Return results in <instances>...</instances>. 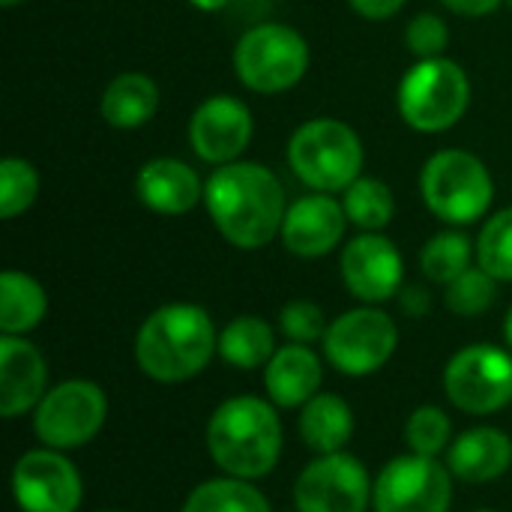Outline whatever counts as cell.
Segmentation results:
<instances>
[{"label": "cell", "mask_w": 512, "mask_h": 512, "mask_svg": "<svg viewBox=\"0 0 512 512\" xmlns=\"http://www.w3.org/2000/svg\"><path fill=\"white\" fill-rule=\"evenodd\" d=\"M204 204L216 231L237 249L267 246L288 213L279 177L258 162L219 165L204 186Z\"/></svg>", "instance_id": "1"}, {"label": "cell", "mask_w": 512, "mask_h": 512, "mask_svg": "<svg viewBox=\"0 0 512 512\" xmlns=\"http://www.w3.org/2000/svg\"><path fill=\"white\" fill-rule=\"evenodd\" d=\"M132 354L144 378L156 384H186L219 354V333L207 309L168 303L141 321Z\"/></svg>", "instance_id": "2"}, {"label": "cell", "mask_w": 512, "mask_h": 512, "mask_svg": "<svg viewBox=\"0 0 512 512\" xmlns=\"http://www.w3.org/2000/svg\"><path fill=\"white\" fill-rule=\"evenodd\" d=\"M204 444L213 465L240 480H264L282 459V420L270 399L231 396L216 405L207 420Z\"/></svg>", "instance_id": "3"}, {"label": "cell", "mask_w": 512, "mask_h": 512, "mask_svg": "<svg viewBox=\"0 0 512 512\" xmlns=\"http://www.w3.org/2000/svg\"><path fill=\"white\" fill-rule=\"evenodd\" d=\"M294 174L315 192H345L363 168L360 135L333 117L303 123L288 144Z\"/></svg>", "instance_id": "4"}, {"label": "cell", "mask_w": 512, "mask_h": 512, "mask_svg": "<svg viewBox=\"0 0 512 512\" xmlns=\"http://www.w3.org/2000/svg\"><path fill=\"white\" fill-rule=\"evenodd\" d=\"M420 195L438 219L450 225H471L492 207L495 183L483 159L474 153L441 150L423 165Z\"/></svg>", "instance_id": "5"}, {"label": "cell", "mask_w": 512, "mask_h": 512, "mask_svg": "<svg viewBox=\"0 0 512 512\" xmlns=\"http://www.w3.org/2000/svg\"><path fill=\"white\" fill-rule=\"evenodd\" d=\"M399 114L417 132L453 129L471 102L465 69L447 57L417 60L399 81Z\"/></svg>", "instance_id": "6"}, {"label": "cell", "mask_w": 512, "mask_h": 512, "mask_svg": "<svg viewBox=\"0 0 512 512\" xmlns=\"http://www.w3.org/2000/svg\"><path fill=\"white\" fill-rule=\"evenodd\" d=\"M108 420V396L96 381L72 378L51 387L33 411V435L51 450L87 447Z\"/></svg>", "instance_id": "7"}, {"label": "cell", "mask_w": 512, "mask_h": 512, "mask_svg": "<svg viewBox=\"0 0 512 512\" xmlns=\"http://www.w3.org/2000/svg\"><path fill=\"white\" fill-rule=\"evenodd\" d=\"M444 396L462 414L489 417L512 402V351L477 342L456 351L444 366Z\"/></svg>", "instance_id": "8"}, {"label": "cell", "mask_w": 512, "mask_h": 512, "mask_svg": "<svg viewBox=\"0 0 512 512\" xmlns=\"http://www.w3.org/2000/svg\"><path fill=\"white\" fill-rule=\"evenodd\" d=\"M321 345L336 372L345 378H369L393 360L399 348V327L384 309L357 306L330 321Z\"/></svg>", "instance_id": "9"}, {"label": "cell", "mask_w": 512, "mask_h": 512, "mask_svg": "<svg viewBox=\"0 0 512 512\" xmlns=\"http://www.w3.org/2000/svg\"><path fill=\"white\" fill-rule=\"evenodd\" d=\"M309 69V45L288 24H258L234 48V72L255 93L291 90Z\"/></svg>", "instance_id": "10"}, {"label": "cell", "mask_w": 512, "mask_h": 512, "mask_svg": "<svg viewBox=\"0 0 512 512\" xmlns=\"http://www.w3.org/2000/svg\"><path fill=\"white\" fill-rule=\"evenodd\" d=\"M453 480L447 462L417 453L396 456L375 477L372 512H450Z\"/></svg>", "instance_id": "11"}, {"label": "cell", "mask_w": 512, "mask_h": 512, "mask_svg": "<svg viewBox=\"0 0 512 512\" xmlns=\"http://www.w3.org/2000/svg\"><path fill=\"white\" fill-rule=\"evenodd\" d=\"M375 480L366 465L342 453L315 456L294 480L297 512H366L372 507Z\"/></svg>", "instance_id": "12"}, {"label": "cell", "mask_w": 512, "mask_h": 512, "mask_svg": "<svg viewBox=\"0 0 512 512\" xmlns=\"http://www.w3.org/2000/svg\"><path fill=\"white\" fill-rule=\"evenodd\" d=\"M12 498L21 512H78L84 480L63 450L36 447L12 465Z\"/></svg>", "instance_id": "13"}, {"label": "cell", "mask_w": 512, "mask_h": 512, "mask_svg": "<svg viewBox=\"0 0 512 512\" xmlns=\"http://www.w3.org/2000/svg\"><path fill=\"white\" fill-rule=\"evenodd\" d=\"M342 282L351 297L363 300L366 306H378L393 300L405 285V261L393 240L378 231H366L354 237L339 258Z\"/></svg>", "instance_id": "14"}, {"label": "cell", "mask_w": 512, "mask_h": 512, "mask_svg": "<svg viewBox=\"0 0 512 512\" xmlns=\"http://www.w3.org/2000/svg\"><path fill=\"white\" fill-rule=\"evenodd\" d=\"M252 141V114L234 96L204 99L189 120V144L210 165L237 162Z\"/></svg>", "instance_id": "15"}, {"label": "cell", "mask_w": 512, "mask_h": 512, "mask_svg": "<svg viewBox=\"0 0 512 512\" xmlns=\"http://www.w3.org/2000/svg\"><path fill=\"white\" fill-rule=\"evenodd\" d=\"M345 225L348 216L342 201L330 198L327 192H318L288 207L279 237L285 249L297 258H324L342 243Z\"/></svg>", "instance_id": "16"}, {"label": "cell", "mask_w": 512, "mask_h": 512, "mask_svg": "<svg viewBox=\"0 0 512 512\" xmlns=\"http://www.w3.org/2000/svg\"><path fill=\"white\" fill-rule=\"evenodd\" d=\"M48 360L27 336H0V414H33L48 393Z\"/></svg>", "instance_id": "17"}, {"label": "cell", "mask_w": 512, "mask_h": 512, "mask_svg": "<svg viewBox=\"0 0 512 512\" xmlns=\"http://www.w3.org/2000/svg\"><path fill=\"white\" fill-rule=\"evenodd\" d=\"M321 384H324V363L312 351V345L288 342L276 348L273 360L264 366L267 399L285 411L303 408L312 396L321 393Z\"/></svg>", "instance_id": "18"}, {"label": "cell", "mask_w": 512, "mask_h": 512, "mask_svg": "<svg viewBox=\"0 0 512 512\" xmlns=\"http://www.w3.org/2000/svg\"><path fill=\"white\" fill-rule=\"evenodd\" d=\"M447 468L462 483H492L512 468V438L498 426H474L453 438Z\"/></svg>", "instance_id": "19"}, {"label": "cell", "mask_w": 512, "mask_h": 512, "mask_svg": "<svg viewBox=\"0 0 512 512\" xmlns=\"http://www.w3.org/2000/svg\"><path fill=\"white\" fill-rule=\"evenodd\" d=\"M135 195L159 216H183L204 198V186L186 162L162 156L141 165L135 174Z\"/></svg>", "instance_id": "20"}, {"label": "cell", "mask_w": 512, "mask_h": 512, "mask_svg": "<svg viewBox=\"0 0 512 512\" xmlns=\"http://www.w3.org/2000/svg\"><path fill=\"white\" fill-rule=\"evenodd\" d=\"M297 432H300V441L315 456L342 453L357 432V417H354V408L342 396L318 393L300 408Z\"/></svg>", "instance_id": "21"}, {"label": "cell", "mask_w": 512, "mask_h": 512, "mask_svg": "<svg viewBox=\"0 0 512 512\" xmlns=\"http://www.w3.org/2000/svg\"><path fill=\"white\" fill-rule=\"evenodd\" d=\"M156 108L159 87L144 72H123L102 93V117L114 129H138L153 120Z\"/></svg>", "instance_id": "22"}, {"label": "cell", "mask_w": 512, "mask_h": 512, "mask_svg": "<svg viewBox=\"0 0 512 512\" xmlns=\"http://www.w3.org/2000/svg\"><path fill=\"white\" fill-rule=\"evenodd\" d=\"M48 315V294L45 288L21 273L3 270L0 273V330L3 336H27L42 324Z\"/></svg>", "instance_id": "23"}, {"label": "cell", "mask_w": 512, "mask_h": 512, "mask_svg": "<svg viewBox=\"0 0 512 512\" xmlns=\"http://www.w3.org/2000/svg\"><path fill=\"white\" fill-rule=\"evenodd\" d=\"M276 354V333L273 327L258 315H240L231 318L219 330V357L243 372L264 369Z\"/></svg>", "instance_id": "24"}, {"label": "cell", "mask_w": 512, "mask_h": 512, "mask_svg": "<svg viewBox=\"0 0 512 512\" xmlns=\"http://www.w3.org/2000/svg\"><path fill=\"white\" fill-rule=\"evenodd\" d=\"M180 512H273V507L252 480L222 474L198 483L186 495Z\"/></svg>", "instance_id": "25"}, {"label": "cell", "mask_w": 512, "mask_h": 512, "mask_svg": "<svg viewBox=\"0 0 512 512\" xmlns=\"http://www.w3.org/2000/svg\"><path fill=\"white\" fill-rule=\"evenodd\" d=\"M342 207L348 222H354L363 231H381L384 225H390L393 213H396V201L387 183L375 180V177H357L345 195H342Z\"/></svg>", "instance_id": "26"}, {"label": "cell", "mask_w": 512, "mask_h": 512, "mask_svg": "<svg viewBox=\"0 0 512 512\" xmlns=\"http://www.w3.org/2000/svg\"><path fill=\"white\" fill-rule=\"evenodd\" d=\"M471 258H474L471 237L462 234V231H444V234H435L423 246L420 270H423L426 279H432V282L447 288L453 279H459L471 267Z\"/></svg>", "instance_id": "27"}, {"label": "cell", "mask_w": 512, "mask_h": 512, "mask_svg": "<svg viewBox=\"0 0 512 512\" xmlns=\"http://www.w3.org/2000/svg\"><path fill=\"white\" fill-rule=\"evenodd\" d=\"M405 444L417 456L438 459L453 444V420L438 405H420L405 420Z\"/></svg>", "instance_id": "28"}, {"label": "cell", "mask_w": 512, "mask_h": 512, "mask_svg": "<svg viewBox=\"0 0 512 512\" xmlns=\"http://www.w3.org/2000/svg\"><path fill=\"white\" fill-rule=\"evenodd\" d=\"M498 300V279L486 273L483 267H468L459 279L447 285L444 303L453 315L462 318H477L486 315Z\"/></svg>", "instance_id": "29"}, {"label": "cell", "mask_w": 512, "mask_h": 512, "mask_svg": "<svg viewBox=\"0 0 512 512\" xmlns=\"http://www.w3.org/2000/svg\"><path fill=\"white\" fill-rule=\"evenodd\" d=\"M477 261L498 282H512V207L495 213L477 240Z\"/></svg>", "instance_id": "30"}, {"label": "cell", "mask_w": 512, "mask_h": 512, "mask_svg": "<svg viewBox=\"0 0 512 512\" xmlns=\"http://www.w3.org/2000/svg\"><path fill=\"white\" fill-rule=\"evenodd\" d=\"M39 195V174L27 159L6 156L0 162V216H21Z\"/></svg>", "instance_id": "31"}, {"label": "cell", "mask_w": 512, "mask_h": 512, "mask_svg": "<svg viewBox=\"0 0 512 512\" xmlns=\"http://www.w3.org/2000/svg\"><path fill=\"white\" fill-rule=\"evenodd\" d=\"M330 321L324 318V309L312 300H291L279 309V333L288 342L297 345H312V342H324Z\"/></svg>", "instance_id": "32"}, {"label": "cell", "mask_w": 512, "mask_h": 512, "mask_svg": "<svg viewBox=\"0 0 512 512\" xmlns=\"http://www.w3.org/2000/svg\"><path fill=\"white\" fill-rule=\"evenodd\" d=\"M405 45L414 57L420 60H432V57H444L447 45H450V27L441 15L432 12H420L408 30H405Z\"/></svg>", "instance_id": "33"}, {"label": "cell", "mask_w": 512, "mask_h": 512, "mask_svg": "<svg viewBox=\"0 0 512 512\" xmlns=\"http://www.w3.org/2000/svg\"><path fill=\"white\" fill-rule=\"evenodd\" d=\"M396 297H399V306L408 318H423L432 309V294L423 285H402V291Z\"/></svg>", "instance_id": "34"}, {"label": "cell", "mask_w": 512, "mask_h": 512, "mask_svg": "<svg viewBox=\"0 0 512 512\" xmlns=\"http://www.w3.org/2000/svg\"><path fill=\"white\" fill-rule=\"evenodd\" d=\"M348 3L357 15H363L369 21H384L405 6V0H348Z\"/></svg>", "instance_id": "35"}, {"label": "cell", "mask_w": 512, "mask_h": 512, "mask_svg": "<svg viewBox=\"0 0 512 512\" xmlns=\"http://www.w3.org/2000/svg\"><path fill=\"white\" fill-rule=\"evenodd\" d=\"M447 9H453L456 15H468V18H477V15H489L495 12L504 0H441Z\"/></svg>", "instance_id": "36"}, {"label": "cell", "mask_w": 512, "mask_h": 512, "mask_svg": "<svg viewBox=\"0 0 512 512\" xmlns=\"http://www.w3.org/2000/svg\"><path fill=\"white\" fill-rule=\"evenodd\" d=\"M189 3L198 6V9H204V12H216V9L228 6V0H189Z\"/></svg>", "instance_id": "37"}, {"label": "cell", "mask_w": 512, "mask_h": 512, "mask_svg": "<svg viewBox=\"0 0 512 512\" xmlns=\"http://www.w3.org/2000/svg\"><path fill=\"white\" fill-rule=\"evenodd\" d=\"M504 342H507V348L512 351V306L510 312H507V318H504Z\"/></svg>", "instance_id": "38"}, {"label": "cell", "mask_w": 512, "mask_h": 512, "mask_svg": "<svg viewBox=\"0 0 512 512\" xmlns=\"http://www.w3.org/2000/svg\"><path fill=\"white\" fill-rule=\"evenodd\" d=\"M3 6H15V3H21V0H0Z\"/></svg>", "instance_id": "39"}, {"label": "cell", "mask_w": 512, "mask_h": 512, "mask_svg": "<svg viewBox=\"0 0 512 512\" xmlns=\"http://www.w3.org/2000/svg\"><path fill=\"white\" fill-rule=\"evenodd\" d=\"M474 512H498V510H474Z\"/></svg>", "instance_id": "40"}, {"label": "cell", "mask_w": 512, "mask_h": 512, "mask_svg": "<svg viewBox=\"0 0 512 512\" xmlns=\"http://www.w3.org/2000/svg\"><path fill=\"white\" fill-rule=\"evenodd\" d=\"M99 512H120V510H99Z\"/></svg>", "instance_id": "41"}]
</instances>
